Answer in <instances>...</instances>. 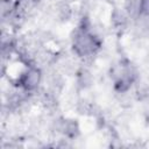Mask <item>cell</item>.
Wrapping results in <instances>:
<instances>
[{
	"instance_id": "obj_1",
	"label": "cell",
	"mask_w": 149,
	"mask_h": 149,
	"mask_svg": "<svg viewBox=\"0 0 149 149\" xmlns=\"http://www.w3.org/2000/svg\"><path fill=\"white\" fill-rule=\"evenodd\" d=\"M72 45H73V50L78 56L87 57L94 55L99 50L100 41L93 34V31L84 24L76 30Z\"/></svg>"
},
{
	"instance_id": "obj_2",
	"label": "cell",
	"mask_w": 149,
	"mask_h": 149,
	"mask_svg": "<svg viewBox=\"0 0 149 149\" xmlns=\"http://www.w3.org/2000/svg\"><path fill=\"white\" fill-rule=\"evenodd\" d=\"M111 77L115 88L119 92H125L132 86V84L136 79V71L129 62L120 61L116 65L113 66L111 71Z\"/></svg>"
},
{
	"instance_id": "obj_3",
	"label": "cell",
	"mask_w": 149,
	"mask_h": 149,
	"mask_svg": "<svg viewBox=\"0 0 149 149\" xmlns=\"http://www.w3.org/2000/svg\"><path fill=\"white\" fill-rule=\"evenodd\" d=\"M40 78H41L40 71L37 69H35V68H30L27 71H24L22 73V76L20 77V79H19V86L22 87L26 91L34 90L38 85Z\"/></svg>"
}]
</instances>
